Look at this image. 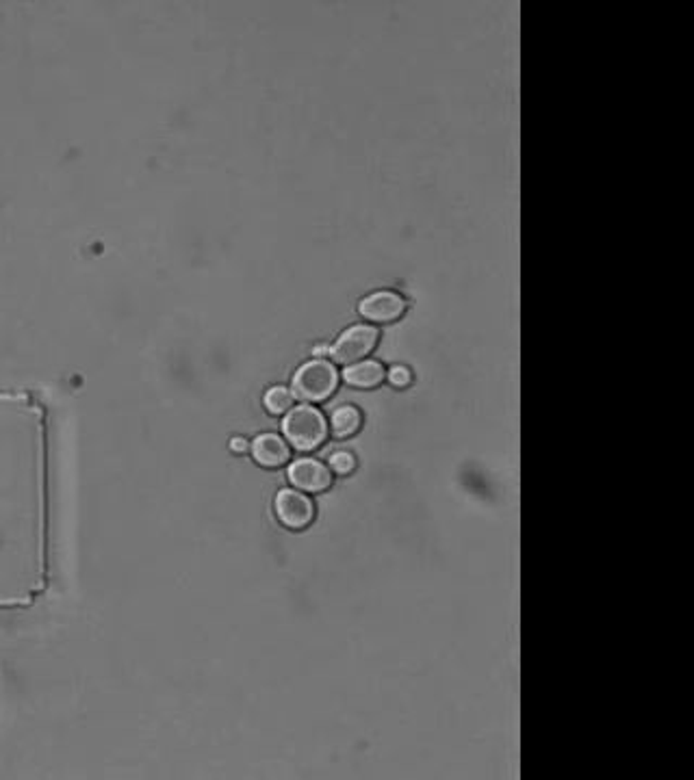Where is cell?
Listing matches in <instances>:
<instances>
[{
  "instance_id": "cell-2",
  "label": "cell",
  "mask_w": 694,
  "mask_h": 780,
  "mask_svg": "<svg viewBox=\"0 0 694 780\" xmlns=\"http://www.w3.org/2000/svg\"><path fill=\"white\" fill-rule=\"evenodd\" d=\"M283 432L298 451H312L326 443L328 423L317 408L298 406L284 417Z\"/></svg>"
},
{
  "instance_id": "cell-11",
  "label": "cell",
  "mask_w": 694,
  "mask_h": 780,
  "mask_svg": "<svg viewBox=\"0 0 694 780\" xmlns=\"http://www.w3.org/2000/svg\"><path fill=\"white\" fill-rule=\"evenodd\" d=\"M354 466H356V460H354V455L349 453V451H335V453L330 455V469L338 475L352 473Z\"/></svg>"
},
{
  "instance_id": "cell-1",
  "label": "cell",
  "mask_w": 694,
  "mask_h": 780,
  "mask_svg": "<svg viewBox=\"0 0 694 780\" xmlns=\"http://www.w3.org/2000/svg\"><path fill=\"white\" fill-rule=\"evenodd\" d=\"M338 371L332 363L323 358H315L304 363L293 375V397L302 401L317 403L326 401L337 390Z\"/></svg>"
},
{
  "instance_id": "cell-14",
  "label": "cell",
  "mask_w": 694,
  "mask_h": 780,
  "mask_svg": "<svg viewBox=\"0 0 694 780\" xmlns=\"http://www.w3.org/2000/svg\"><path fill=\"white\" fill-rule=\"evenodd\" d=\"M312 354H315V355L330 354V347H326V345H317V347H315V349H312Z\"/></svg>"
},
{
  "instance_id": "cell-12",
  "label": "cell",
  "mask_w": 694,
  "mask_h": 780,
  "mask_svg": "<svg viewBox=\"0 0 694 780\" xmlns=\"http://www.w3.org/2000/svg\"><path fill=\"white\" fill-rule=\"evenodd\" d=\"M386 375H389L391 384L400 386V389H401V386L410 384V371H408L406 367H393Z\"/></svg>"
},
{
  "instance_id": "cell-10",
  "label": "cell",
  "mask_w": 694,
  "mask_h": 780,
  "mask_svg": "<svg viewBox=\"0 0 694 780\" xmlns=\"http://www.w3.org/2000/svg\"><path fill=\"white\" fill-rule=\"evenodd\" d=\"M263 401H265V408H267L272 414H283L293 406V392L284 389V386H274V389L265 392Z\"/></svg>"
},
{
  "instance_id": "cell-9",
  "label": "cell",
  "mask_w": 694,
  "mask_h": 780,
  "mask_svg": "<svg viewBox=\"0 0 694 780\" xmlns=\"http://www.w3.org/2000/svg\"><path fill=\"white\" fill-rule=\"evenodd\" d=\"M363 426V414L356 406H341L332 412L330 429L337 438H347Z\"/></svg>"
},
{
  "instance_id": "cell-13",
  "label": "cell",
  "mask_w": 694,
  "mask_h": 780,
  "mask_svg": "<svg viewBox=\"0 0 694 780\" xmlns=\"http://www.w3.org/2000/svg\"><path fill=\"white\" fill-rule=\"evenodd\" d=\"M230 449L235 451V453H243V451L248 449V440L246 438H239V436L232 438L230 440Z\"/></svg>"
},
{
  "instance_id": "cell-7",
  "label": "cell",
  "mask_w": 694,
  "mask_h": 780,
  "mask_svg": "<svg viewBox=\"0 0 694 780\" xmlns=\"http://www.w3.org/2000/svg\"><path fill=\"white\" fill-rule=\"evenodd\" d=\"M252 455L265 469H278L291 458L289 444L278 434H261L252 443Z\"/></svg>"
},
{
  "instance_id": "cell-6",
  "label": "cell",
  "mask_w": 694,
  "mask_h": 780,
  "mask_svg": "<svg viewBox=\"0 0 694 780\" xmlns=\"http://www.w3.org/2000/svg\"><path fill=\"white\" fill-rule=\"evenodd\" d=\"M406 310V300L395 291H375L358 304L360 317L374 323L397 321Z\"/></svg>"
},
{
  "instance_id": "cell-4",
  "label": "cell",
  "mask_w": 694,
  "mask_h": 780,
  "mask_svg": "<svg viewBox=\"0 0 694 780\" xmlns=\"http://www.w3.org/2000/svg\"><path fill=\"white\" fill-rule=\"evenodd\" d=\"M274 507L275 516L287 529H304L315 518V506L302 490H291V488L280 490L275 495Z\"/></svg>"
},
{
  "instance_id": "cell-3",
  "label": "cell",
  "mask_w": 694,
  "mask_h": 780,
  "mask_svg": "<svg viewBox=\"0 0 694 780\" xmlns=\"http://www.w3.org/2000/svg\"><path fill=\"white\" fill-rule=\"evenodd\" d=\"M378 330L367 323H360V326L347 327L341 336L337 338V343L330 347V355L335 358L338 364H354L360 358H365L378 343Z\"/></svg>"
},
{
  "instance_id": "cell-8",
  "label": "cell",
  "mask_w": 694,
  "mask_h": 780,
  "mask_svg": "<svg viewBox=\"0 0 694 780\" xmlns=\"http://www.w3.org/2000/svg\"><path fill=\"white\" fill-rule=\"evenodd\" d=\"M384 378L386 371L375 360H358V363L347 364L343 371V380L354 389H375L378 384H383Z\"/></svg>"
},
{
  "instance_id": "cell-5",
  "label": "cell",
  "mask_w": 694,
  "mask_h": 780,
  "mask_svg": "<svg viewBox=\"0 0 694 780\" xmlns=\"http://www.w3.org/2000/svg\"><path fill=\"white\" fill-rule=\"evenodd\" d=\"M287 477H289L291 484L295 486V490L311 492V495H317V492L328 490V488H330V484H332L330 469H328L323 462L312 460V458L295 460L293 464L289 466Z\"/></svg>"
}]
</instances>
